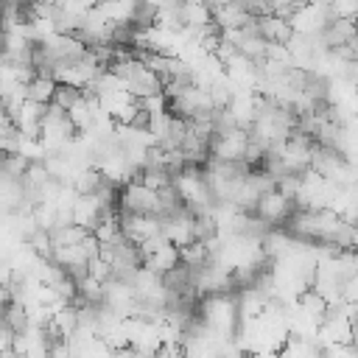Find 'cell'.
Returning <instances> with one entry per match:
<instances>
[{"label": "cell", "instance_id": "cell-1", "mask_svg": "<svg viewBox=\"0 0 358 358\" xmlns=\"http://www.w3.org/2000/svg\"><path fill=\"white\" fill-rule=\"evenodd\" d=\"M25 90H28V101H34L39 106H50L53 103V92H56V78H50V76H34L25 84Z\"/></svg>", "mask_w": 358, "mask_h": 358}, {"label": "cell", "instance_id": "cell-2", "mask_svg": "<svg viewBox=\"0 0 358 358\" xmlns=\"http://www.w3.org/2000/svg\"><path fill=\"white\" fill-rule=\"evenodd\" d=\"M84 98H87V92H84L81 87H76V84H56L53 106H59V109L70 112V109H73V106H78Z\"/></svg>", "mask_w": 358, "mask_h": 358}]
</instances>
